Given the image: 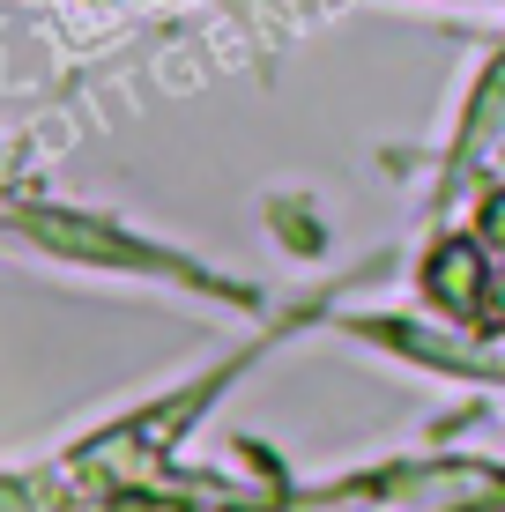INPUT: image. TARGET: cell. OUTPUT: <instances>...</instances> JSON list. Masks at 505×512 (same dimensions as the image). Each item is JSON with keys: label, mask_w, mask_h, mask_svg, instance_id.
I'll use <instances>...</instances> for the list:
<instances>
[{"label": "cell", "mask_w": 505, "mask_h": 512, "mask_svg": "<svg viewBox=\"0 0 505 512\" xmlns=\"http://www.w3.org/2000/svg\"><path fill=\"white\" fill-rule=\"evenodd\" d=\"M416 297L439 320H454L468 334H498L505 327V260L483 245L476 223H439L431 245L416 253Z\"/></svg>", "instance_id": "2"}, {"label": "cell", "mask_w": 505, "mask_h": 512, "mask_svg": "<svg viewBox=\"0 0 505 512\" xmlns=\"http://www.w3.org/2000/svg\"><path fill=\"white\" fill-rule=\"evenodd\" d=\"M0 245H23V253H45L60 268H90V275H127V282H164L179 297H208V305H238L260 312V290L238 275H216L208 260L179 253L164 238H142L112 216H90V208H52V201H8L0 208Z\"/></svg>", "instance_id": "1"}, {"label": "cell", "mask_w": 505, "mask_h": 512, "mask_svg": "<svg viewBox=\"0 0 505 512\" xmlns=\"http://www.w3.org/2000/svg\"><path fill=\"white\" fill-rule=\"evenodd\" d=\"M446 8H505V0H446Z\"/></svg>", "instance_id": "3"}]
</instances>
